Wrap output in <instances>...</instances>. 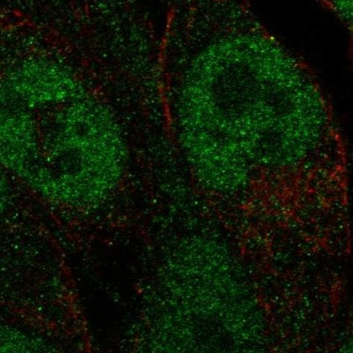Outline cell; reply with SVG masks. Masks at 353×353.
<instances>
[{"mask_svg": "<svg viewBox=\"0 0 353 353\" xmlns=\"http://www.w3.org/2000/svg\"><path fill=\"white\" fill-rule=\"evenodd\" d=\"M163 105L173 150L211 200L324 184L347 168L345 139L313 69L256 25L181 37Z\"/></svg>", "mask_w": 353, "mask_h": 353, "instance_id": "1", "label": "cell"}, {"mask_svg": "<svg viewBox=\"0 0 353 353\" xmlns=\"http://www.w3.org/2000/svg\"><path fill=\"white\" fill-rule=\"evenodd\" d=\"M121 121L65 57L22 52L0 72V165L44 200L99 206L128 163Z\"/></svg>", "mask_w": 353, "mask_h": 353, "instance_id": "2", "label": "cell"}, {"mask_svg": "<svg viewBox=\"0 0 353 353\" xmlns=\"http://www.w3.org/2000/svg\"><path fill=\"white\" fill-rule=\"evenodd\" d=\"M9 174L0 165V217L6 213L11 199L10 183Z\"/></svg>", "mask_w": 353, "mask_h": 353, "instance_id": "3", "label": "cell"}]
</instances>
